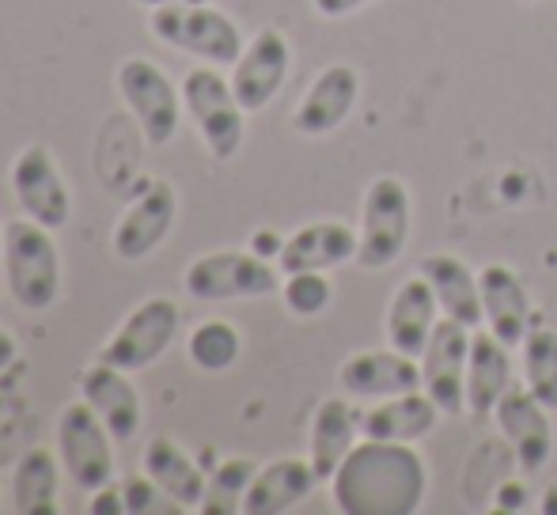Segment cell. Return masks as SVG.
<instances>
[{
    "instance_id": "1",
    "label": "cell",
    "mask_w": 557,
    "mask_h": 515,
    "mask_svg": "<svg viewBox=\"0 0 557 515\" xmlns=\"http://www.w3.org/2000/svg\"><path fill=\"white\" fill-rule=\"evenodd\" d=\"M429 470L413 443L360 440L331 478L334 508L345 515H413L425 504Z\"/></svg>"
},
{
    "instance_id": "2",
    "label": "cell",
    "mask_w": 557,
    "mask_h": 515,
    "mask_svg": "<svg viewBox=\"0 0 557 515\" xmlns=\"http://www.w3.org/2000/svg\"><path fill=\"white\" fill-rule=\"evenodd\" d=\"M4 277L23 311H50L61 296V251L53 231L23 213L4 221Z\"/></svg>"
},
{
    "instance_id": "3",
    "label": "cell",
    "mask_w": 557,
    "mask_h": 515,
    "mask_svg": "<svg viewBox=\"0 0 557 515\" xmlns=\"http://www.w3.org/2000/svg\"><path fill=\"white\" fill-rule=\"evenodd\" d=\"M148 30H152L163 46H171V50L190 53V58L206 61V65H216V68L235 65L243 46H247V38L235 27V20H227L221 8H213V4L152 8Z\"/></svg>"
},
{
    "instance_id": "4",
    "label": "cell",
    "mask_w": 557,
    "mask_h": 515,
    "mask_svg": "<svg viewBox=\"0 0 557 515\" xmlns=\"http://www.w3.org/2000/svg\"><path fill=\"white\" fill-rule=\"evenodd\" d=\"M410 190L403 178L380 175L368 183L360 201L357 228V265L360 269H387L403 258L410 243Z\"/></svg>"
},
{
    "instance_id": "5",
    "label": "cell",
    "mask_w": 557,
    "mask_h": 515,
    "mask_svg": "<svg viewBox=\"0 0 557 515\" xmlns=\"http://www.w3.org/2000/svg\"><path fill=\"white\" fill-rule=\"evenodd\" d=\"M183 288L190 300L227 303V300H262L281 292V273L270 258L255 251H213L186 265Z\"/></svg>"
},
{
    "instance_id": "6",
    "label": "cell",
    "mask_w": 557,
    "mask_h": 515,
    "mask_svg": "<svg viewBox=\"0 0 557 515\" xmlns=\"http://www.w3.org/2000/svg\"><path fill=\"white\" fill-rule=\"evenodd\" d=\"M178 91H183V111L190 114V122L198 126L209 155H213L216 163L232 160L243 148V133H247V126H243L247 111H243L239 99H235L232 80H224V76L216 73V65H201L183 76Z\"/></svg>"
},
{
    "instance_id": "7",
    "label": "cell",
    "mask_w": 557,
    "mask_h": 515,
    "mask_svg": "<svg viewBox=\"0 0 557 515\" xmlns=\"http://www.w3.org/2000/svg\"><path fill=\"white\" fill-rule=\"evenodd\" d=\"M178 326H183L178 303L168 300V296H148L99 346L96 361L114 364L122 372H145L148 364H156L171 349V341L178 338Z\"/></svg>"
},
{
    "instance_id": "8",
    "label": "cell",
    "mask_w": 557,
    "mask_h": 515,
    "mask_svg": "<svg viewBox=\"0 0 557 515\" xmlns=\"http://www.w3.org/2000/svg\"><path fill=\"white\" fill-rule=\"evenodd\" d=\"M117 91L137 118L148 148H168L175 140L178 118H183V91L168 80V73L156 61L125 58L117 65Z\"/></svg>"
},
{
    "instance_id": "9",
    "label": "cell",
    "mask_w": 557,
    "mask_h": 515,
    "mask_svg": "<svg viewBox=\"0 0 557 515\" xmlns=\"http://www.w3.org/2000/svg\"><path fill=\"white\" fill-rule=\"evenodd\" d=\"M58 459L73 486L96 493L114 481V436L88 402H69L58 417Z\"/></svg>"
},
{
    "instance_id": "10",
    "label": "cell",
    "mask_w": 557,
    "mask_h": 515,
    "mask_svg": "<svg viewBox=\"0 0 557 515\" xmlns=\"http://www.w3.org/2000/svg\"><path fill=\"white\" fill-rule=\"evenodd\" d=\"M8 183H12L15 205H20L23 216H30V221L50 231H61L69 224L73 193H69L58 160H53V152L46 145H27L23 152H15Z\"/></svg>"
},
{
    "instance_id": "11",
    "label": "cell",
    "mask_w": 557,
    "mask_h": 515,
    "mask_svg": "<svg viewBox=\"0 0 557 515\" xmlns=\"http://www.w3.org/2000/svg\"><path fill=\"white\" fill-rule=\"evenodd\" d=\"M470 326L441 315L429 334L421 364V390L436 402L444 417H459L467 410V353H470Z\"/></svg>"
},
{
    "instance_id": "12",
    "label": "cell",
    "mask_w": 557,
    "mask_h": 515,
    "mask_svg": "<svg viewBox=\"0 0 557 515\" xmlns=\"http://www.w3.org/2000/svg\"><path fill=\"white\" fill-rule=\"evenodd\" d=\"M178 216V193L168 178H148L145 190L129 201L122 221L111 231V251L122 262H145L160 251V243L171 236Z\"/></svg>"
},
{
    "instance_id": "13",
    "label": "cell",
    "mask_w": 557,
    "mask_h": 515,
    "mask_svg": "<svg viewBox=\"0 0 557 515\" xmlns=\"http://www.w3.org/2000/svg\"><path fill=\"white\" fill-rule=\"evenodd\" d=\"M493 420H497V432L508 443V451H512L516 466H523L528 474H539L550 463L554 455L550 410L531 394L528 384H512L500 394Z\"/></svg>"
},
{
    "instance_id": "14",
    "label": "cell",
    "mask_w": 557,
    "mask_h": 515,
    "mask_svg": "<svg viewBox=\"0 0 557 515\" xmlns=\"http://www.w3.org/2000/svg\"><path fill=\"white\" fill-rule=\"evenodd\" d=\"M288 65H293V46L277 27L255 30L247 46H243L239 61L232 65V91L247 114L265 111L277 99V91L288 80Z\"/></svg>"
},
{
    "instance_id": "15",
    "label": "cell",
    "mask_w": 557,
    "mask_h": 515,
    "mask_svg": "<svg viewBox=\"0 0 557 515\" xmlns=\"http://www.w3.org/2000/svg\"><path fill=\"white\" fill-rule=\"evenodd\" d=\"M76 387H81L84 402L99 413V420L111 428L117 443H129L140 432V425H145V402H140V390L133 387L129 372L96 361L76 376Z\"/></svg>"
},
{
    "instance_id": "16",
    "label": "cell",
    "mask_w": 557,
    "mask_h": 515,
    "mask_svg": "<svg viewBox=\"0 0 557 515\" xmlns=\"http://www.w3.org/2000/svg\"><path fill=\"white\" fill-rule=\"evenodd\" d=\"M337 384L349 398L380 402V398L421 390V364L413 356L398 353V349H364L337 368Z\"/></svg>"
},
{
    "instance_id": "17",
    "label": "cell",
    "mask_w": 557,
    "mask_h": 515,
    "mask_svg": "<svg viewBox=\"0 0 557 515\" xmlns=\"http://www.w3.org/2000/svg\"><path fill=\"white\" fill-rule=\"evenodd\" d=\"M360 99V76L352 65H326L308 84L304 99L293 111V129L304 137H326L352 114Z\"/></svg>"
},
{
    "instance_id": "18",
    "label": "cell",
    "mask_w": 557,
    "mask_h": 515,
    "mask_svg": "<svg viewBox=\"0 0 557 515\" xmlns=\"http://www.w3.org/2000/svg\"><path fill=\"white\" fill-rule=\"evenodd\" d=\"M478 288H482L485 330H493V338H500L508 349L523 346L531 334V296L520 273L505 262H490L478 269Z\"/></svg>"
},
{
    "instance_id": "19",
    "label": "cell",
    "mask_w": 557,
    "mask_h": 515,
    "mask_svg": "<svg viewBox=\"0 0 557 515\" xmlns=\"http://www.w3.org/2000/svg\"><path fill=\"white\" fill-rule=\"evenodd\" d=\"M345 262H357V231L342 221H315L296 228L277 254L281 273H331Z\"/></svg>"
},
{
    "instance_id": "20",
    "label": "cell",
    "mask_w": 557,
    "mask_h": 515,
    "mask_svg": "<svg viewBox=\"0 0 557 515\" xmlns=\"http://www.w3.org/2000/svg\"><path fill=\"white\" fill-rule=\"evenodd\" d=\"M319 486V474L311 459H273V463L258 466L255 481H250L247 497H243V515H285L296 504H304Z\"/></svg>"
},
{
    "instance_id": "21",
    "label": "cell",
    "mask_w": 557,
    "mask_h": 515,
    "mask_svg": "<svg viewBox=\"0 0 557 515\" xmlns=\"http://www.w3.org/2000/svg\"><path fill=\"white\" fill-rule=\"evenodd\" d=\"M436 318H441V303H436V296H433V285H429L421 273H413L410 280H403V285L395 288V296H391V303H387V323H383L387 346L418 361V356L425 353Z\"/></svg>"
},
{
    "instance_id": "22",
    "label": "cell",
    "mask_w": 557,
    "mask_h": 515,
    "mask_svg": "<svg viewBox=\"0 0 557 515\" xmlns=\"http://www.w3.org/2000/svg\"><path fill=\"white\" fill-rule=\"evenodd\" d=\"M418 273L433 285V296L441 303V315L455 318V323L470 326H485V311H482V288H478V273L470 269L462 258L455 254H425L418 262Z\"/></svg>"
},
{
    "instance_id": "23",
    "label": "cell",
    "mask_w": 557,
    "mask_h": 515,
    "mask_svg": "<svg viewBox=\"0 0 557 515\" xmlns=\"http://www.w3.org/2000/svg\"><path fill=\"white\" fill-rule=\"evenodd\" d=\"M444 413L425 390H410V394L380 398V405L360 413V436L368 440H395V443H418L436 428Z\"/></svg>"
},
{
    "instance_id": "24",
    "label": "cell",
    "mask_w": 557,
    "mask_h": 515,
    "mask_svg": "<svg viewBox=\"0 0 557 515\" xmlns=\"http://www.w3.org/2000/svg\"><path fill=\"white\" fill-rule=\"evenodd\" d=\"M512 387V361H508V346L493 338V330L470 334V353H467V413L474 417H493L500 394Z\"/></svg>"
},
{
    "instance_id": "25",
    "label": "cell",
    "mask_w": 557,
    "mask_h": 515,
    "mask_svg": "<svg viewBox=\"0 0 557 515\" xmlns=\"http://www.w3.org/2000/svg\"><path fill=\"white\" fill-rule=\"evenodd\" d=\"M145 474L178 504L183 512H198L201 501H206V470L178 448L171 436H152L145 443Z\"/></svg>"
},
{
    "instance_id": "26",
    "label": "cell",
    "mask_w": 557,
    "mask_h": 515,
    "mask_svg": "<svg viewBox=\"0 0 557 515\" xmlns=\"http://www.w3.org/2000/svg\"><path fill=\"white\" fill-rule=\"evenodd\" d=\"M357 432H360V413L352 410L345 398H323L315 405V417H311V436H308V451H311V466H315L319 481H331L334 470L342 466V459L357 448Z\"/></svg>"
},
{
    "instance_id": "27",
    "label": "cell",
    "mask_w": 557,
    "mask_h": 515,
    "mask_svg": "<svg viewBox=\"0 0 557 515\" xmlns=\"http://www.w3.org/2000/svg\"><path fill=\"white\" fill-rule=\"evenodd\" d=\"M61 459L50 448H30L20 455L12 470V508L20 515H58L61 489Z\"/></svg>"
},
{
    "instance_id": "28",
    "label": "cell",
    "mask_w": 557,
    "mask_h": 515,
    "mask_svg": "<svg viewBox=\"0 0 557 515\" xmlns=\"http://www.w3.org/2000/svg\"><path fill=\"white\" fill-rule=\"evenodd\" d=\"M186 353H190V364L198 372L221 376V372H227L235 361H239L243 338L232 323H224V318H209V323L194 326L190 341H186Z\"/></svg>"
},
{
    "instance_id": "29",
    "label": "cell",
    "mask_w": 557,
    "mask_h": 515,
    "mask_svg": "<svg viewBox=\"0 0 557 515\" xmlns=\"http://www.w3.org/2000/svg\"><path fill=\"white\" fill-rule=\"evenodd\" d=\"M258 474V463L255 459H224L206 481V501H201V515H235L243 512V497H247L250 481Z\"/></svg>"
},
{
    "instance_id": "30",
    "label": "cell",
    "mask_w": 557,
    "mask_h": 515,
    "mask_svg": "<svg viewBox=\"0 0 557 515\" xmlns=\"http://www.w3.org/2000/svg\"><path fill=\"white\" fill-rule=\"evenodd\" d=\"M523 384L546 410H557V334L546 326L523 338Z\"/></svg>"
},
{
    "instance_id": "31",
    "label": "cell",
    "mask_w": 557,
    "mask_h": 515,
    "mask_svg": "<svg viewBox=\"0 0 557 515\" xmlns=\"http://www.w3.org/2000/svg\"><path fill=\"white\" fill-rule=\"evenodd\" d=\"M281 300H285V307L293 311V315L300 318H315L323 315L326 307H331L334 300V285L326 280V273H285V280H281Z\"/></svg>"
},
{
    "instance_id": "32",
    "label": "cell",
    "mask_w": 557,
    "mask_h": 515,
    "mask_svg": "<svg viewBox=\"0 0 557 515\" xmlns=\"http://www.w3.org/2000/svg\"><path fill=\"white\" fill-rule=\"evenodd\" d=\"M122 497H125V512L129 515H160V512L175 515V512H183L152 478H148V474H133V478H125Z\"/></svg>"
},
{
    "instance_id": "33",
    "label": "cell",
    "mask_w": 557,
    "mask_h": 515,
    "mask_svg": "<svg viewBox=\"0 0 557 515\" xmlns=\"http://www.w3.org/2000/svg\"><path fill=\"white\" fill-rule=\"evenodd\" d=\"M88 512H91V515H122V512H125L122 486L107 481L103 489H96V493H91V501H88Z\"/></svg>"
},
{
    "instance_id": "34",
    "label": "cell",
    "mask_w": 557,
    "mask_h": 515,
    "mask_svg": "<svg viewBox=\"0 0 557 515\" xmlns=\"http://www.w3.org/2000/svg\"><path fill=\"white\" fill-rule=\"evenodd\" d=\"M493 508L497 512H528V489L523 481H505V486L493 493Z\"/></svg>"
},
{
    "instance_id": "35",
    "label": "cell",
    "mask_w": 557,
    "mask_h": 515,
    "mask_svg": "<svg viewBox=\"0 0 557 515\" xmlns=\"http://www.w3.org/2000/svg\"><path fill=\"white\" fill-rule=\"evenodd\" d=\"M311 4H315V12L323 15V20H342V15L360 12V8L372 4V0H311Z\"/></svg>"
},
{
    "instance_id": "36",
    "label": "cell",
    "mask_w": 557,
    "mask_h": 515,
    "mask_svg": "<svg viewBox=\"0 0 557 515\" xmlns=\"http://www.w3.org/2000/svg\"><path fill=\"white\" fill-rule=\"evenodd\" d=\"M281 247H285V239H277L273 231H255V236H250V251L258 258H277Z\"/></svg>"
},
{
    "instance_id": "37",
    "label": "cell",
    "mask_w": 557,
    "mask_h": 515,
    "mask_svg": "<svg viewBox=\"0 0 557 515\" xmlns=\"http://www.w3.org/2000/svg\"><path fill=\"white\" fill-rule=\"evenodd\" d=\"M15 356H20V346H15V338H12V334H8L4 326H0V372H4V368H12V364H15Z\"/></svg>"
},
{
    "instance_id": "38",
    "label": "cell",
    "mask_w": 557,
    "mask_h": 515,
    "mask_svg": "<svg viewBox=\"0 0 557 515\" xmlns=\"http://www.w3.org/2000/svg\"><path fill=\"white\" fill-rule=\"evenodd\" d=\"M137 4L152 12V8H168V4H213V0H137Z\"/></svg>"
},
{
    "instance_id": "39",
    "label": "cell",
    "mask_w": 557,
    "mask_h": 515,
    "mask_svg": "<svg viewBox=\"0 0 557 515\" xmlns=\"http://www.w3.org/2000/svg\"><path fill=\"white\" fill-rule=\"evenodd\" d=\"M539 512H543V515H557V486H550L543 493V501H539Z\"/></svg>"
},
{
    "instance_id": "40",
    "label": "cell",
    "mask_w": 557,
    "mask_h": 515,
    "mask_svg": "<svg viewBox=\"0 0 557 515\" xmlns=\"http://www.w3.org/2000/svg\"><path fill=\"white\" fill-rule=\"evenodd\" d=\"M0 251H4V221H0Z\"/></svg>"
},
{
    "instance_id": "41",
    "label": "cell",
    "mask_w": 557,
    "mask_h": 515,
    "mask_svg": "<svg viewBox=\"0 0 557 515\" xmlns=\"http://www.w3.org/2000/svg\"><path fill=\"white\" fill-rule=\"evenodd\" d=\"M523 4H539V0H523Z\"/></svg>"
}]
</instances>
